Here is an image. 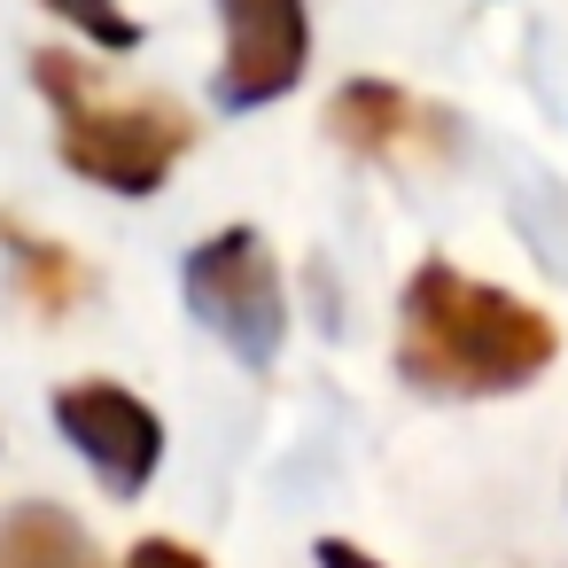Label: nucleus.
Returning a JSON list of instances; mask_svg holds the SVG:
<instances>
[{
	"label": "nucleus",
	"instance_id": "obj_1",
	"mask_svg": "<svg viewBox=\"0 0 568 568\" xmlns=\"http://www.w3.org/2000/svg\"><path fill=\"white\" fill-rule=\"evenodd\" d=\"M560 335L537 304L467 281L459 265L428 257L405 288V327H397V374L428 397H506L552 366Z\"/></svg>",
	"mask_w": 568,
	"mask_h": 568
},
{
	"label": "nucleus",
	"instance_id": "obj_2",
	"mask_svg": "<svg viewBox=\"0 0 568 568\" xmlns=\"http://www.w3.org/2000/svg\"><path fill=\"white\" fill-rule=\"evenodd\" d=\"M32 79L48 87L55 102V149L79 180L94 187H118V195H149L164 187V172L187 156L195 125L172 110V102H118L87 79V63L71 55H40Z\"/></svg>",
	"mask_w": 568,
	"mask_h": 568
},
{
	"label": "nucleus",
	"instance_id": "obj_3",
	"mask_svg": "<svg viewBox=\"0 0 568 568\" xmlns=\"http://www.w3.org/2000/svg\"><path fill=\"white\" fill-rule=\"evenodd\" d=\"M187 304L242 366H273L288 304H281V265L265 257L250 226H226L187 257Z\"/></svg>",
	"mask_w": 568,
	"mask_h": 568
},
{
	"label": "nucleus",
	"instance_id": "obj_4",
	"mask_svg": "<svg viewBox=\"0 0 568 568\" xmlns=\"http://www.w3.org/2000/svg\"><path fill=\"white\" fill-rule=\"evenodd\" d=\"M55 428L87 452V467L118 498L149 490V475L164 459V420L133 389H118V382H71V389H55Z\"/></svg>",
	"mask_w": 568,
	"mask_h": 568
},
{
	"label": "nucleus",
	"instance_id": "obj_5",
	"mask_svg": "<svg viewBox=\"0 0 568 568\" xmlns=\"http://www.w3.org/2000/svg\"><path fill=\"white\" fill-rule=\"evenodd\" d=\"M226 9V71H219V110H257L304 79V0H219Z\"/></svg>",
	"mask_w": 568,
	"mask_h": 568
},
{
	"label": "nucleus",
	"instance_id": "obj_6",
	"mask_svg": "<svg viewBox=\"0 0 568 568\" xmlns=\"http://www.w3.org/2000/svg\"><path fill=\"white\" fill-rule=\"evenodd\" d=\"M0 568H102V560L63 506H17L0 514Z\"/></svg>",
	"mask_w": 568,
	"mask_h": 568
},
{
	"label": "nucleus",
	"instance_id": "obj_7",
	"mask_svg": "<svg viewBox=\"0 0 568 568\" xmlns=\"http://www.w3.org/2000/svg\"><path fill=\"white\" fill-rule=\"evenodd\" d=\"M405 125H413V102L397 94V87H351L343 102H335V133L351 141V149H366V156H382V149H397L405 141Z\"/></svg>",
	"mask_w": 568,
	"mask_h": 568
},
{
	"label": "nucleus",
	"instance_id": "obj_8",
	"mask_svg": "<svg viewBox=\"0 0 568 568\" xmlns=\"http://www.w3.org/2000/svg\"><path fill=\"white\" fill-rule=\"evenodd\" d=\"M48 9H55L63 24H79L94 48H133V40H141V24L118 9V0H48Z\"/></svg>",
	"mask_w": 568,
	"mask_h": 568
},
{
	"label": "nucleus",
	"instance_id": "obj_9",
	"mask_svg": "<svg viewBox=\"0 0 568 568\" xmlns=\"http://www.w3.org/2000/svg\"><path fill=\"white\" fill-rule=\"evenodd\" d=\"M17 257H24V273H32V288H40V304H48V312H63V304H71V288H79V273H71V257H55V250H40V242H24V234H17Z\"/></svg>",
	"mask_w": 568,
	"mask_h": 568
},
{
	"label": "nucleus",
	"instance_id": "obj_10",
	"mask_svg": "<svg viewBox=\"0 0 568 568\" xmlns=\"http://www.w3.org/2000/svg\"><path fill=\"white\" fill-rule=\"evenodd\" d=\"M125 568H211V560L187 552V545H172V537H141V545L125 552Z\"/></svg>",
	"mask_w": 568,
	"mask_h": 568
},
{
	"label": "nucleus",
	"instance_id": "obj_11",
	"mask_svg": "<svg viewBox=\"0 0 568 568\" xmlns=\"http://www.w3.org/2000/svg\"><path fill=\"white\" fill-rule=\"evenodd\" d=\"M320 568H382V560L358 552V545H343V537H320Z\"/></svg>",
	"mask_w": 568,
	"mask_h": 568
}]
</instances>
